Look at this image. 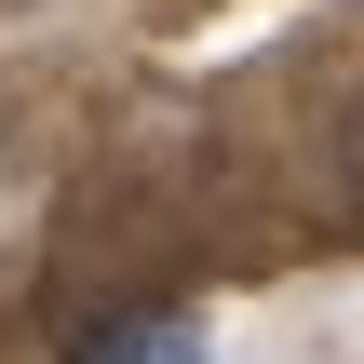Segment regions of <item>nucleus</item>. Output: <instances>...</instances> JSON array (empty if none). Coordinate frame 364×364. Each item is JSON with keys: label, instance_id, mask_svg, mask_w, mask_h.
Here are the masks:
<instances>
[{"label": "nucleus", "instance_id": "f257e3e1", "mask_svg": "<svg viewBox=\"0 0 364 364\" xmlns=\"http://www.w3.org/2000/svg\"><path fill=\"white\" fill-rule=\"evenodd\" d=\"M68 364H216V338H203V311H122V324H95Z\"/></svg>", "mask_w": 364, "mask_h": 364}]
</instances>
